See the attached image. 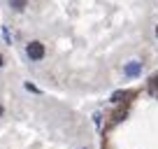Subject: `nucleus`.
<instances>
[{"label":"nucleus","mask_w":158,"mask_h":149,"mask_svg":"<svg viewBox=\"0 0 158 149\" xmlns=\"http://www.w3.org/2000/svg\"><path fill=\"white\" fill-rule=\"evenodd\" d=\"M123 74H126V77H139V74H142V63H139V61H130V63H126Z\"/></svg>","instance_id":"2"},{"label":"nucleus","mask_w":158,"mask_h":149,"mask_svg":"<svg viewBox=\"0 0 158 149\" xmlns=\"http://www.w3.org/2000/svg\"><path fill=\"white\" fill-rule=\"evenodd\" d=\"M130 91H114L112 93V103H123V98H130Z\"/></svg>","instance_id":"4"},{"label":"nucleus","mask_w":158,"mask_h":149,"mask_svg":"<svg viewBox=\"0 0 158 149\" xmlns=\"http://www.w3.org/2000/svg\"><path fill=\"white\" fill-rule=\"evenodd\" d=\"M156 37H158V26H156Z\"/></svg>","instance_id":"9"},{"label":"nucleus","mask_w":158,"mask_h":149,"mask_svg":"<svg viewBox=\"0 0 158 149\" xmlns=\"http://www.w3.org/2000/svg\"><path fill=\"white\" fill-rule=\"evenodd\" d=\"M7 5H10L14 12H23L28 2H26V0H7Z\"/></svg>","instance_id":"3"},{"label":"nucleus","mask_w":158,"mask_h":149,"mask_svg":"<svg viewBox=\"0 0 158 149\" xmlns=\"http://www.w3.org/2000/svg\"><path fill=\"white\" fill-rule=\"evenodd\" d=\"M0 33H2V40H5V45H12V35H10V30H7V26H2V28H0Z\"/></svg>","instance_id":"5"},{"label":"nucleus","mask_w":158,"mask_h":149,"mask_svg":"<svg viewBox=\"0 0 158 149\" xmlns=\"http://www.w3.org/2000/svg\"><path fill=\"white\" fill-rule=\"evenodd\" d=\"M2 114H5V107H2V105H0V117H2Z\"/></svg>","instance_id":"8"},{"label":"nucleus","mask_w":158,"mask_h":149,"mask_svg":"<svg viewBox=\"0 0 158 149\" xmlns=\"http://www.w3.org/2000/svg\"><path fill=\"white\" fill-rule=\"evenodd\" d=\"M44 45H42V42L40 40H30L28 45H26V56H28L30 61H42L44 58Z\"/></svg>","instance_id":"1"},{"label":"nucleus","mask_w":158,"mask_h":149,"mask_svg":"<svg viewBox=\"0 0 158 149\" xmlns=\"http://www.w3.org/2000/svg\"><path fill=\"white\" fill-rule=\"evenodd\" d=\"M2 65H5V58H2V54H0V70H2Z\"/></svg>","instance_id":"7"},{"label":"nucleus","mask_w":158,"mask_h":149,"mask_svg":"<svg viewBox=\"0 0 158 149\" xmlns=\"http://www.w3.org/2000/svg\"><path fill=\"white\" fill-rule=\"evenodd\" d=\"M26 89H28L30 93H37V96H40V89H37V86H33L30 82H26Z\"/></svg>","instance_id":"6"}]
</instances>
